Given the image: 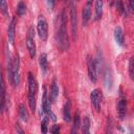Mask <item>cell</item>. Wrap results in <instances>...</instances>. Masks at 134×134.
Listing matches in <instances>:
<instances>
[{
  "instance_id": "cell-1",
  "label": "cell",
  "mask_w": 134,
  "mask_h": 134,
  "mask_svg": "<svg viewBox=\"0 0 134 134\" xmlns=\"http://www.w3.org/2000/svg\"><path fill=\"white\" fill-rule=\"evenodd\" d=\"M58 43L61 49L65 50L69 47L68 35H67V14L63 9L59 17V26H58Z\"/></svg>"
},
{
  "instance_id": "cell-2",
  "label": "cell",
  "mask_w": 134,
  "mask_h": 134,
  "mask_svg": "<svg viewBox=\"0 0 134 134\" xmlns=\"http://www.w3.org/2000/svg\"><path fill=\"white\" fill-rule=\"evenodd\" d=\"M19 66H20L19 55L16 54L13 60L8 61V64H7V75H8V80L10 84L13 85V87H17L20 83Z\"/></svg>"
},
{
  "instance_id": "cell-3",
  "label": "cell",
  "mask_w": 134,
  "mask_h": 134,
  "mask_svg": "<svg viewBox=\"0 0 134 134\" xmlns=\"http://www.w3.org/2000/svg\"><path fill=\"white\" fill-rule=\"evenodd\" d=\"M27 82H28V95H27L28 106H29V109L32 112H35V110H36V96H37V91H38V85H37L36 77L32 75L31 72L27 73Z\"/></svg>"
},
{
  "instance_id": "cell-4",
  "label": "cell",
  "mask_w": 134,
  "mask_h": 134,
  "mask_svg": "<svg viewBox=\"0 0 134 134\" xmlns=\"http://www.w3.org/2000/svg\"><path fill=\"white\" fill-rule=\"evenodd\" d=\"M37 31L41 40L46 41L48 37V24L43 15H40L38 18V25H37Z\"/></svg>"
},
{
  "instance_id": "cell-5",
  "label": "cell",
  "mask_w": 134,
  "mask_h": 134,
  "mask_svg": "<svg viewBox=\"0 0 134 134\" xmlns=\"http://www.w3.org/2000/svg\"><path fill=\"white\" fill-rule=\"evenodd\" d=\"M26 47L29 53V57L31 59L35 58L36 55V42H35V29L32 26L29 27L27 31V37H26Z\"/></svg>"
},
{
  "instance_id": "cell-6",
  "label": "cell",
  "mask_w": 134,
  "mask_h": 134,
  "mask_svg": "<svg viewBox=\"0 0 134 134\" xmlns=\"http://www.w3.org/2000/svg\"><path fill=\"white\" fill-rule=\"evenodd\" d=\"M50 102L51 100H48L47 92L45 90L44 93H43V98H42V111H43V113L45 114L46 117H48L52 121H55L57 120V116H55V114L52 112V110L50 108Z\"/></svg>"
},
{
  "instance_id": "cell-7",
  "label": "cell",
  "mask_w": 134,
  "mask_h": 134,
  "mask_svg": "<svg viewBox=\"0 0 134 134\" xmlns=\"http://www.w3.org/2000/svg\"><path fill=\"white\" fill-rule=\"evenodd\" d=\"M87 67H88V75L92 83H96L97 81V67L94 59L90 55L87 57Z\"/></svg>"
},
{
  "instance_id": "cell-8",
  "label": "cell",
  "mask_w": 134,
  "mask_h": 134,
  "mask_svg": "<svg viewBox=\"0 0 134 134\" xmlns=\"http://www.w3.org/2000/svg\"><path fill=\"white\" fill-rule=\"evenodd\" d=\"M69 15H70V21H71V32H72V39L75 40L76 39V30H77V19H76V9L74 6V3L71 2L70 6H69Z\"/></svg>"
},
{
  "instance_id": "cell-9",
  "label": "cell",
  "mask_w": 134,
  "mask_h": 134,
  "mask_svg": "<svg viewBox=\"0 0 134 134\" xmlns=\"http://www.w3.org/2000/svg\"><path fill=\"white\" fill-rule=\"evenodd\" d=\"M90 100L92 106L94 107V109L99 112L100 111V102H102V93L99 92L98 89H94L92 90V92L90 93Z\"/></svg>"
},
{
  "instance_id": "cell-10",
  "label": "cell",
  "mask_w": 134,
  "mask_h": 134,
  "mask_svg": "<svg viewBox=\"0 0 134 134\" xmlns=\"http://www.w3.org/2000/svg\"><path fill=\"white\" fill-rule=\"evenodd\" d=\"M126 111H127V100L124 96H121L117 103V114L120 119H122L125 117Z\"/></svg>"
},
{
  "instance_id": "cell-11",
  "label": "cell",
  "mask_w": 134,
  "mask_h": 134,
  "mask_svg": "<svg viewBox=\"0 0 134 134\" xmlns=\"http://www.w3.org/2000/svg\"><path fill=\"white\" fill-rule=\"evenodd\" d=\"M90 17H91V2L88 1V3L85 5L82 12V22L84 26L87 25L88 21L90 20Z\"/></svg>"
},
{
  "instance_id": "cell-12",
  "label": "cell",
  "mask_w": 134,
  "mask_h": 134,
  "mask_svg": "<svg viewBox=\"0 0 134 134\" xmlns=\"http://www.w3.org/2000/svg\"><path fill=\"white\" fill-rule=\"evenodd\" d=\"M16 23H17V20L16 18L14 17L8 25V30H7V37H8V42L10 44L14 43V39H15V29H16Z\"/></svg>"
},
{
  "instance_id": "cell-13",
  "label": "cell",
  "mask_w": 134,
  "mask_h": 134,
  "mask_svg": "<svg viewBox=\"0 0 134 134\" xmlns=\"http://www.w3.org/2000/svg\"><path fill=\"white\" fill-rule=\"evenodd\" d=\"M114 39L118 45H124V34L120 26H116L114 29Z\"/></svg>"
},
{
  "instance_id": "cell-14",
  "label": "cell",
  "mask_w": 134,
  "mask_h": 134,
  "mask_svg": "<svg viewBox=\"0 0 134 134\" xmlns=\"http://www.w3.org/2000/svg\"><path fill=\"white\" fill-rule=\"evenodd\" d=\"M58 95H59V87L57 85L55 79H53L51 82V86H50V100L54 102L57 99Z\"/></svg>"
},
{
  "instance_id": "cell-15",
  "label": "cell",
  "mask_w": 134,
  "mask_h": 134,
  "mask_svg": "<svg viewBox=\"0 0 134 134\" xmlns=\"http://www.w3.org/2000/svg\"><path fill=\"white\" fill-rule=\"evenodd\" d=\"M70 109H71V103L70 100H67L64 105V109H63V116H64V120L65 121H70L71 120V113H70Z\"/></svg>"
},
{
  "instance_id": "cell-16",
  "label": "cell",
  "mask_w": 134,
  "mask_h": 134,
  "mask_svg": "<svg viewBox=\"0 0 134 134\" xmlns=\"http://www.w3.org/2000/svg\"><path fill=\"white\" fill-rule=\"evenodd\" d=\"M39 63H40V67L43 73H45L47 71L48 68V63H47V55L46 53H41L40 58H39Z\"/></svg>"
},
{
  "instance_id": "cell-17",
  "label": "cell",
  "mask_w": 134,
  "mask_h": 134,
  "mask_svg": "<svg viewBox=\"0 0 134 134\" xmlns=\"http://www.w3.org/2000/svg\"><path fill=\"white\" fill-rule=\"evenodd\" d=\"M5 86H4V80L3 76H1V112L5 110Z\"/></svg>"
},
{
  "instance_id": "cell-18",
  "label": "cell",
  "mask_w": 134,
  "mask_h": 134,
  "mask_svg": "<svg viewBox=\"0 0 134 134\" xmlns=\"http://www.w3.org/2000/svg\"><path fill=\"white\" fill-rule=\"evenodd\" d=\"M82 127L81 125V117H80V113L76 112L75 115H74V118H73V128L71 130V133H75L77 132V130Z\"/></svg>"
},
{
  "instance_id": "cell-19",
  "label": "cell",
  "mask_w": 134,
  "mask_h": 134,
  "mask_svg": "<svg viewBox=\"0 0 134 134\" xmlns=\"http://www.w3.org/2000/svg\"><path fill=\"white\" fill-rule=\"evenodd\" d=\"M103 14V0H96L95 2V20H98Z\"/></svg>"
},
{
  "instance_id": "cell-20",
  "label": "cell",
  "mask_w": 134,
  "mask_h": 134,
  "mask_svg": "<svg viewBox=\"0 0 134 134\" xmlns=\"http://www.w3.org/2000/svg\"><path fill=\"white\" fill-rule=\"evenodd\" d=\"M19 116L23 121L28 120V112L23 104H20V106H19Z\"/></svg>"
},
{
  "instance_id": "cell-21",
  "label": "cell",
  "mask_w": 134,
  "mask_h": 134,
  "mask_svg": "<svg viewBox=\"0 0 134 134\" xmlns=\"http://www.w3.org/2000/svg\"><path fill=\"white\" fill-rule=\"evenodd\" d=\"M128 71H129V76L132 81H134V55H132L129 59V65H128Z\"/></svg>"
},
{
  "instance_id": "cell-22",
  "label": "cell",
  "mask_w": 134,
  "mask_h": 134,
  "mask_svg": "<svg viewBox=\"0 0 134 134\" xmlns=\"http://www.w3.org/2000/svg\"><path fill=\"white\" fill-rule=\"evenodd\" d=\"M89 129H90V119H89V116H85L82 124V132L84 134H87L89 133Z\"/></svg>"
},
{
  "instance_id": "cell-23",
  "label": "cell",
  "mask_w": 134,
  "mask_h": 134,
  "mask_svg": "<svg viewBox=\"0 0 134 134\" xmlns=\"http://www.w3.org/2000/svg\"><path fill=\"white\" fill-rule=\"evenodd\" d=\"M25 13H26V5L23 1H20L18 3V6H17V14L19 17H22Z\"/></svg>"
},
{
  "instance_id": "cell-24",
  "label": "cell",
  "mask_w": 134,
  "mask_h": 134,
  "mask_svg": "<svg viewBox=\"0 0 134 134\" xmlns=\"http://www.w3.org/2000/svg\"><path fill=\"white\" fill-rule=\"evenodd\" d=\"M0 7L1 13L4 17H8V8H7V1L6 0H0Z\"/></svg>"
},
{
  "instance_id": "cell-25",
  "label": "cell",
  "mask_w": 134,
  "mask_h": 134,
  "mask_svg": "<svg viewBox=\"0 0 134 134\" xmlns=\"http://www.w3.org/2000/svg\"><path fill=\"white\" fill-rule=\"evenodd\" d=\"M48 117L47 118H44L43 121L41 122V131L42 133H47L48 132V129H47V121H48Z\"/></svg>"
},
{
  "instance_id": "cell-26",
  "label": "cell",
  "mask_w": 134,
  "mask_h": 134,
  "mask_svg": "<svg viewBox=\"0 0 134 134\" xmlns=\"http://www.w3.org/2000/svg\"><path fill=\"white\" fill-rule=\"evenodd\" d=\"M116 8H117L118 13H120V14L125 13V7H124V4H122L121 0H116Z\"/></svg>"
},
{
  "instance_id": "cell-27",
  "label": "cell",
  "mask_w": 134,
  "mask_h": 134,
  "mask_svg": "<svg viewBox=\"0 0 134 134\" xmlns=\"http://www.w3.org/2000/svg\"><path fill=\"white\" fill-rule=\"evenodd\" d=\"M128 9L131 14H134V0H129L128 3Z\"/></svg>"
},
{
  "instance_id": "cell-28",
  "label": "cell",
  "mask_w": 134,
  "mask_h": 134,
  "mask_svg": "<svg viewBox=\"0 0 134 134\" xmlns=\"http://www.w3.org/2000/svg\"><path fill=\"white\" fill-rule=\"evenodd\" d=\"M47 6L49 9H53L54 7V4H55V0H47Z\"/></svg>"
},
{
  "instance_id": "cell-29",
  "label": "cell",
  "mask_w": 134,
  "mask_h": 134,
  "mask_svg": "<svg viewBox=\"0 0 134 134\" xmlns=\"http://www.w3.org/2000/svg\"><path fill=\"white\" fill-rule=\"evenodd\" d=\"M59 131H60V127H59L58 125H55V126L51 129V132H52V133H59Z\"/></svg>"
},
{
  "instance_id": "cell-30",
  "label": "cell",
  "mask_w": 134,
  "mask_h": 134,
  "mask_svg": "<svg viewBox=\"0 0 134 134\" xmlns=\"http://www.w3.org/2000/svg\"><path fill=\"white\" fill-rule=\"evenodd\" d=\"M15 128H16V130H17V132H19V133H23V130L20 128V125L19 124H16V126H15Z\"/></svg>"
},
{
  "instance_id": "cell-31",
  "label": "cell",
  "mask_w": 134,
  "mask_h": 134,
  "mask_svg": "<svg viewBox=\"0 0 134 134\" xmlns=\"http://www.w3.org/2000/svg\"><path fill=\"white\" fill-rule=\"evenodd\" d=\"M88 1H89V2H91V1H92V0H88Z\"/></svg>"
},
{
  "instance_id": "cell-32",
  "label": "cell",
  "mask_w": 134,
  "mask_h": 134,
  "mask_svg": "<svg viewBox=\"0 0 134 134\" xmlns=\"http://www.w3.org/2000/svg\"><path fill=\"white\" fill-rule=\"evenodd\" d=\"M64 1H67V0H64Z\"/></svg>"
}]
</instances>
